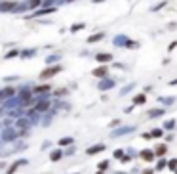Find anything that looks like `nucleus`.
<instances>
[{
	"mask_svg": "<svg viewBox=\"0 0 177 174\" xmlns=\"http://www.w3.org/2000/svg\"><path fill=\"white\" fill-rule=\"evenodd\" d=\"M55 71H57V69H48V71H44V73H42V79H46V77H49V75H54Z\"/></svg>",
	"mask_w": 177,
	"mask_h": 174,
	"instance_id": "f257e3e1",
	"label": "nucleus"
},
{
	"mask_svg": "<svg viewBox=\"0 0 177 174\" xmlns=\"http://www.w3.org/2000/svg\"><path fill=\"white\" fill-rule=\"evenodd\" d=\"M105 73H107V69H97V71H95L93 75H97V77H103Z\"/></svg>",
	"mask_w": 177,
	"mask_h": 174,
	"instance_id": "f03ea898",
	"label": "nucleus"
},
{
	"mask_svg": "<svg viewBox=\"0 0 177 174\" xmlns=\"http://www.w3.org/2000/svg\"><path fill=\"white\" fill-rule=\"evenodd\" d=\"M99 59L101 61H107V59H111V56H99Z\"/></svg>",
	"mask_w": 177,
	"mask_h": 174,
	"instance_id": "7ed1b4c3",
	"label": "nucleus"
}]
</instances>
